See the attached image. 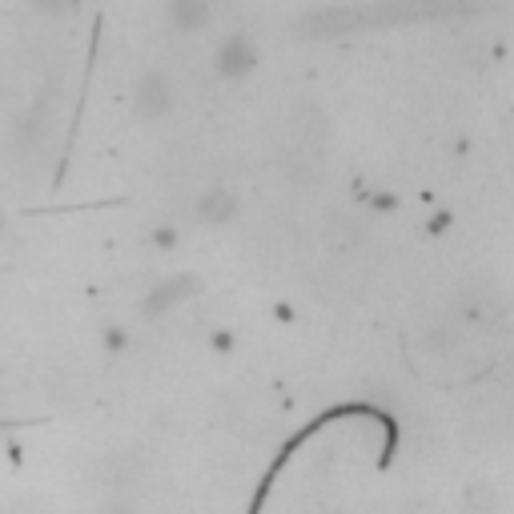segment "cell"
Wrapping results in <instances>:
<instances>
[{"label": "cell", "instance_id": "cell-2", "mask_svg": "<svg viewBox=\"0 0 514 514\" xmlns=\"http://www.w3.org/2000/svg\"><path fill=\"white\" fill-rule=\"evenodd\" d=\"M454 322L466 326V330L494 326V322H502V302L490 290H462L454 298Z\"/></svg>", "mask_w": 514, "mask_h": 514}, {"label": "cell", "instance_id": "cell-6", "mask_svg": "<svg viewBox=\"0 0 514 514\" xmlns=\"http://www.w3.org/2000/svg\"><path fill=\"white\" fill-rule=\"evenodd\" d=\"M125 346H129V330L109 326V330H105V350H109V354H121Z\"/></svg>", "mask_w": 514, "mask_h": 514}, {"label": "cell", "instance_id": "cell-3", "mask_svg": "<svg viewBox=\"0 0 514 514\" xmlns=\"http://www.w3.org/2000/svg\"><path fill=\"white\" fill-rule=\"evenodd\" d=\"M253 69H257V45H253L249 37L233 33V37H225V41L217 45V73H221L225 81H241V77H249Z\"/></svg>", "mask_w": 514, "mask_h": 514}, {"label": "cell", "instance_id": "cell-7", "mask_svg": "<svg viewBox=\"0 0 514 514\" xmlns=\"http://www.w3.org/2000/svg\"><path fill=\"white\" fill-rule=\"evenodd\" d=\"M113 514H133V510H113Z\"/></svg>", "mask_w": 514, "mask_h": 514}, {"label": "cell", "instance_id": "cell-5", "mask_svg": "<svg viewBox=\"0 0 514 514\" xmlns=\"http://www.w3.org/2000/svg\"><path fill=\"white\" fill-rule=\"evenodd\" d=\"M169 17H173L177 29L197 33L213 21V9H209V0H169Z\"/></svg>", "mask_w": 514, "mask_h": 514}, {"label": "cell", "instance_id": "cell-1", "mask_svg": "<svg viewBox=\"0 0 514 514\" xmlns=\"http://www.w3.org/2000/svg\"><path fill=\"white\" fill-rule=\"evenodd\" d=\"M133 113L141 121H161L173 113L177 105V89H173V77L165 69H145L137 81H133Z\"/></svg>", "mask_w": 514, "mask_h": 514}, {"label": "cell", "instance_id": "cell-4", "mask_svg": "<svg viewBox=\"0 0 514 514\" xmlns=\"http://www.w3.org/2000/svg\"><path fill=\"white\" fill-rule=\"evenodd\" d=\"M193 213H197V221L209 225V229L229 225V221L237 217V193H233V189H205V193L197 197Z\"/></svg>", "mask_w": 514, "mask_h": 514}]
</instances>
